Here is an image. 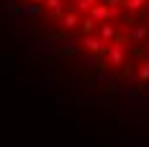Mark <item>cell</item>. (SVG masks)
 Instances as JSON below:
<instances>
[{
    "mask_svg": "<svg viewBox=\"0 0 149 147\" xmlns=\"http://www.w3.org/2000/svg\"><path fill=\"white\" fill-rule=\"evenodd\" d=\"M105 57H108V65H113V67L123 65V57H126V52H123V44H121V41H111L108 52H105Z\"/></svg>",
    "mask_w": 149,
    "mask_h": 147,
    "instance_id": "6da1fadb",
    "label": "cell"
},
{
    "mask_svg": "<svg viewBox=\"0 0 149 147\" xmlns=\"http://www.w3.org/2000/svg\"><path fill=\"white\" fill-rule=\"evenodd\" d=\"M82 46H85V49H90V52H95V54H105L111 44H105V39H100V36H88V34H85Z\"/></svg>",
    "mask_w": 149,
    "mask_h": 147,
    "instance_id": "7a4b0ae2",
    "label": "cell"
},
{
    "mask_svg": "<svg viewBox=\"0 0 149 147\" xmlns=\"http://www.w3.org/2000/svg\"><path fill=\"white\" fill-rule=\"evenodd\" d=\"M90 15H93L95 21H111V18H116V11H113L108 3H98V5H93Z\"/></svg>",
    "mask_w": 149,
    "mask_h": 147,
    "instance_id": "3957f363",
    "label": "cell"
},
{
    "mask_svg": "<svg viewBox=\"0 0 149 147\" xmlns=\"http://www.w3.org/2000/svg\"><path fill=\"white\" fill-rule=\"evenodd\" d=\"M77 23H82V18H80V13H77V11H70V13L62 15V26H64L67 31L77 29Z\"/></svg>",
    "mask_w": 149,
    "mask_h": 147,
    "instance_id": "277c9868",
    "label": "cell"
},
{
    "mask_svg": "<svg viewBox=\"0 0 149 147\" xmlns=\"http://www.w3.org/2000/svg\"><path fill=\"white\" fill-rule=\"evenodd\" d=\"M149 36V26H139V29L129 31V41H144Z\"/></svg>",
    "mask_w": 149,
    "mask_h": 147,
    "instance_id": "5b68a950",
    "label": "cell"
},
{
    "mask_svg": "<svg viewBox=\"0 0 149 147\" xmlns=\"http://www.w3.org/2000/svg\"><path fill=\"white\" fill-rule=\"evenodd\" d=\"M44 3H46V8H49V13H52V15L62 13V11L67 8V3H64V0H44Z\"/></svg>",
    "mask_w": 149,
    "mask_h": 147,
    "instance_id": "8992f818",
    "label": "cell"
},
{
    "mask_svg": "<svg viewBox=\"0 0 149 147\" xmlns=\"http://www.w3.org/2000/svg\"><path fill=\"white\" fill-rule=\"evenodd\" d=\"M98 34H100V39H105V41H113V39H116V29H113L111 23H103Z\"/></svg>",
    "mask_w": 149,
    "mask_h": 147,
    "instance_id": "52a82bcc",
    "label": "cell"
},
{
    "mask_svg": "<svg viewBox=\"0 0 149 147\" xmlns=\"http://www.w3.org/2000/svg\"><path fill=\"white\" fill-rule=\"evenodd\" d=\"M147 5V0H123V8L129 11V13H136V11H141Z\"/></svg>",
    "mask_w": 149,
    "mask_h": 147,
    "instance_id": "ba28073f",
    "label": "cell"
},
{
    "mask_svg": "<svg viewBox=\"0 0 149 147\" xmlns=\"http://www.w3.org/2000/svg\"><path fill=\"white\" fill-rule=\"evenodd\" d=\"M93 29H95V18H93V15H85L82 23H80V31H82V34H90Z\"/></svg>",
    "mask_w": 149,
    "mask_h": 147,
    "instance_id": "9c48e42d",
    "label": "cell"
},
{
    "mask_svg": "<svg viewBox=\"0 0 149 147\" xmlns=\"http://www.w3.org/2000/svg\"><path fill=\"white\" fill-rule=\"evenodd\" d=\"M74 5H77V11H93V5H98L95 0H74Z\"/></svg>",
    "mask_w": 149,
    "mask_h": 147,
    "instance_id": "30bf717a",
    "label": "cell"
},
{
    "mask_svg": "<svg viewBox=\"0 0 149 147\" xmlns=\"http://www.w3.org/2000/svg\"><path fill=\"white\" fill-rule=\"evenodd\" d=\"M139 77H141V80H149V57L144 59V65H141V70H139Z\"/></svg>",
    "mask_w": 149,
    "mask_h": 147,
    "instance_id": "8fae6325",
    "label": "cell"
},
{
    "mask_svg": "<svg viewBox=\"0 0 149 147\" xmlns=\"http://www.w3.org/2000/svg\"><path fill=\"white\" fill-rule=\"evenodd\" d=\"M108 77H111V75H108V70H100V72H98V80H108Z\"/></svg>",
    "mask_w": 149,
    "mask_h": 147,
    "instance_id": "7c38bea8",
    "label": "cell"
},
{
    "mask_svg": "<svg viewBox=\"0 0 149 147\" xmlns=\"http://www.w3.org/2000/svg\"><path fill=\"white\" fill-rule=\"evenodd\" d=\"M141 52H144V54L149 57V44H144V49H141Z\"/></svg>",
    "mask_w": 149,
    "mask_h": 147,
    "instance_id": "4fadbf2b",
    "label": "cell"
},
{
    "mask_svg": "<svg viewBox=\"0 0 149 147\" xmlns=\"http://www.w3.org/2000/svg\"><path fill=\"white\" fill-rule=\"evenodd\" d=\"M33 3H44V0H33Z\"/></svg>",
    "mask_w": 149,
    "mask_h": 147,
    "instance_id": "5bb4252c",
    "label": "cell"
}]
</instances>
